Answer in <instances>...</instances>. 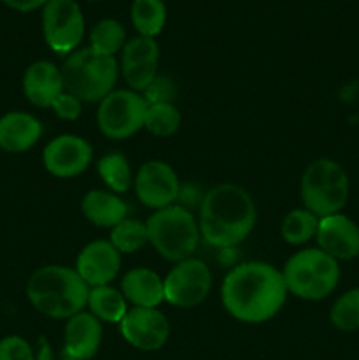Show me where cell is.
<instances>
[{"label": "cell", "mask_w": 359, "mask_h": 360, "mask_svg": "<svg viewBox=\"0 0 359 360\" xmlns=\"http://www.w3.org/2000/svg\"><path fill=\"white\" fill-rule=\"evenodd\" d=\"M287 299L284 276L266 262L236 266L222 283V302L239 322L260 323L273 319Z\"/></svg>", "instance_id": "6da1fadb"}, {"label": "cell", "mask_w": 359, "mask_h": 360, "mask_svg": "<svg viewBox=\"0 0 359 360\" xmlns=\"http://www.w3.org/2000/svg\"><path fill=\"white\" fill-rule=\"evenodd\" d=\"M257 211L252 197L234 183H222L204 193L199 207V231L210 245L231 248L248 238Z\"/></svg>", "instance_id": "7a4b0ae2"}, {"label": "cell", "mask_w": 359, "mask_h": 360, "mask_svg": "<svg viewBox=\"0 0 359 360\" xmlns=\"http://www.w3.org/2000/svg\"><path fill=\"white\" fill-rule=\"evenodd\" d=\"M90 287L76 269L44 266L35 271L27 283L28 301L49 319H65L83 311Z\"/></svg>", "instance_id": "3957f363"}, {"label": "cell", "mask_w": 359, "mask_h": 360, "mask_svg": "<svg viewBox=\"0 0 359 360\" xmlns=\"http://www.w3.org/2000/svg\"><path fill=\"white\" fill-rule=\"evenodd\" d=\"M65 91L81 102L102 101L115 88L118 77V63L115 56L102 55L92 48L73 51L62 69Z\"/></svg>", "instance_id": "277c9868"}, {"label": "cell", "mask_w": 359, "mask_h": 360, "mask_svg": "<svg viewBox=\"0 0 359 360\" xmlns=\"http://www.w3.org/2000/svg\"><path fill=\"white\" fill-rule=\"evenodd\" d=\"M148 243L165 260L182 262L190 259L201 239L199 224L192 211L182 206H168L151 213L146 220Z\"/></svg>", "instance_id": "5b68a950"}, {"label": "cell", "mask_w": 359, "mask_h": 360, "mask_svg": "<svg viewBox=\"0 0 359 360\" xmlns=\"http://www.w3.org/2000/svg\"><path fill=\"white\" fill-rule=\"evenodd\" d=\"M282 276L292 295L305 301H320L336 288L340 266L320 248H308L287 260Z\"/></svg>", "instance_id": "8992f818"}, {"label": "cell", "mask_w": 359, "mask_h": 360, "mask_svg": "<svg viewBox=\"0 0 359 360\" xmlns=\"http://www.w3.org/2000/svg\"><path fill=\"white\" fill-rule=\"evenodd\" d=\"M305 210L317 218L331 217L344 210L348 200V176L338 162L319 158L305 169L301 178Z\"/></svg>", "instance_id": "52a82bcc"}, {"label": "cell", "mask_w": 359, "mask_h": 360, "mask_svg": "<svg viewBox=\"0 0 359 360\" xmlns=\"http://www.w3.org/2000/svg\"><path fill=\"white\" fill-rule=\"evenodd\" d=\"M148 104L132 90H115L99 104L97 125L106 137L115 141L127 139L144 129Z\"/></svg>", "instance_id": "ba28073f"}, {"label": "cell", "mask_w": 359, "mask_h": 360, "mask_svg": "<svg viewBox=\"0 0 359 360\" xmlns=\"http://www.w3.org/2000/svg\"><path fill=\"white\" fill-rule=\"evenodd\" d=\"M42 32L56 53H73L84 34V18L74 0H48L42 7Z\"/></svg>", "instance_id": "9c48e42d"}, {"label": "cell", "mask_w": 359, "mask_h": 360, "mask_svg": "<svg viewBox=\"0 0 359 360\" xmlns=\"http://www.w3.org/2000/svg\"><path fill=\"white\" fill-rule=\"evenodd\" d=\"M211 273L199 259H185L176 264L164 280V301L176 308H194L208 297Z\"/></svg>", "instance_id": "30bf717a"}, {"label": "cell", "mask_w": 359, "mask_h": 360, "mask_svg": "<svg viewBox=\"0 0 359 360\" xmlns=\"http://www.w3.org/2000/svg\"><path fill=\"white\" fill-rule=\"evenodd\" d=\"M134 186L137 199L146 207L157 211L172 206L178 199L180 179L171 165L160 160H151L141 165L134 179Z\"/></svg>", "instance_id": "8fae6325"}, {"label": "cell", "mask_w": 359, "mask_h": 360, "mask_svg": "<svg viewBox=\"0 0 359 360\" xmlns=\"http://www.w3.org/2000/svg\"><path fill=\"white\" fill-rule=\"evenodd\" d=\"M120 333L137 350L155 352L168 341L169 322L157 308H132L120 322Z\"/></svg>", "instance_id": "7c38bea8"}, {"label": "cell", "mask_w": 359, "mask_h": 360, "mask_svg": "<svg viewBox=\"0 0 359 360\" xmlns=\"http://www.w3.org/2000/svg\"><path fill=\"white\" fill-rule=\"evenodd\" d=\"M92 155V146L83 137L58 136L44 148L42 162L49 174L56 178H73L87 171Z\"/></svg>", "instance_id": "4fadbf2b"}, {"label": "cell", "mask_w": 359, "mask_h": 360, "mask_svg": "<svg viewBox=\"0 0 359 360\" xmlns=\"http://www.w3.org/2000/svg\"><path fill=\"white\" fill-rule=\"evenodd\" d=\"M315 238L319 248L334 260H352L359 257V227L345 214L336 213L319 218Z\"/></svg>", "instance_id": "5bb4252c"}, {"label": "cell", "mask_w": 359, "mask_h": 360, "mask_svg": "<svg viewBox=\"0 0 359 360\" xmlns=\"http://www.w3.org/2000/svg\"><path fill=\"white\" fill-rule=\"evenodd\" d=\"M120 252L109 241H94L84 246L76 260V271L88 287L109 285L120 273Z\"/></svg>", "instance_id": "9a60e30c"}, {"label": "cell", "mask_w": 359, "mask_h": 360, "mask_svg": "<svg viewBox=\"0 0 359 360\" xmlns=\"http://www.w3.org/2000/svg\"><path fill=\"white\" fill-rule=\"evenodd\" d=\"M23 91L28 102L37 108H53L56 98L65 91L62 70L46 60L34 62L23 76Z\"/></svg>", "instance_id": "2e32d148"}, {"label": "cell", "mask_w": 359, "mask_h": 360, "mask_svg": "<svg viewBox=\"0 0 359 360\" xmlns=\"http://www.w3.org/2000/svg\"><path fill=\"white\" fill-rule=\"evenodd\" d=\"M101 320L95 319L92 313L80 311L67 320L63 355L74 360L92 359L101 347Z\"/></svg>", "instance_id": "e0dca14e"}, {"label": "cell", "mask_w": 359, "mask_h": 360, "mask_svg": "<svg viewBox=\"0 0 359 360\" xmlns=\"http://www.w3.org/2000/svg\"><path fill=\"white\" fill-rule=\"evenodd\" d=\"M42 134V125L28 112L13 111L0 118V148L7 153L30 150Z\"/></svg>", "instance_id": "ac0fdd59"}, {"label": "cell", "mask_w": 359, "mask_h": 360, "mask_svg": "<svg viewBox=\"0 0 359 360\" xmlns=\"http://www.w3.org/2000/svg\"><path fill=\"white\" fill-rule=\"evenodd\" d=\"M122 294L134 308H157L164 301V280L151 269L137 267L123 276Z\"/></svg>", "instance_id": "d6986e66"}, {"label": "cell", "mask_w": 359, "mask_h": 360, "mask_svg": "<svg viewBox=\"0 0 359 360\" xmlns=\"http://www.w3.org/2000/svg\"><path fill=\"white\" fill-rule=\"evenodd\" d=\"M81 213L97 227L113 229L127 218V204L106 190H92L81 200Z\"/></svg>", "instance_id": "ffe728a7"}, {"label": "cell", "mask_w": 359, "mask_h": 360, "mask_svg": "<svg viewBox=\"0 0 359 360\" xmlns=\"http://www.w3.org/2000/svg\"><path fill=\"white\" fill-rule=\"evenodd\" d=\"M87 306L90 308V313L97 320L109 323H120L123 316L127 315V299L123 297L122 292L109 285L102 287H92L88 294Z\"/></svg>", "instance_id": "44dd1931"}, {"label": "cell", "mask_w": 359, "mask_h": 360, "mask_svg": "<svg viewBox=\"0 0 359 360\" xmlns=\"http://www.w3.org/2000/svg\"><path fill=\"white\" fill-rule=\"evenodd\" d=\"M130 18L139 35L153 39L164 28L168 11L162 0H134Z\"/></svg>", "instance_id": "7402d4cb"}, {"label": "cell", "mask_w": 359, "mask_h": 360, "mask_svg": "<svg viewBox=\"0 0 359 360\" xmlns=\"http://www.w3.org/2000/svg\"><path fill=\"white\" fill-rule=\"evenodd\" d=\"M97 171L102 181L115 193H122L129 190L132 183L129 160L122 153H108L97 162Z\"/></svg>", "instance_id": "603a6c76"}, {"label": "cell", "mask_w": 359, "mask_h": 360, "mask_svg": "<svg viewBox=\"0 0 359 360\" xmlns=\"http://www.w3.org/2000/svg\"><path fill=\"white\" fill-rule=\"evenodd\" d=\"M319 218L308 210H294L282 221V238L289 245H303L315 238Z\"/></svg>", "instance_id": "cb8c5ba5"}, {"label": "cell", "mask_w": 359, "mask_h": 360, "mask_svg": "<svg viewBox=\"0 0 359 360\" xmlns=\"http://www.w3.org/2000/svg\"><path fill=\"white\" fill-rule=\"evenodd\" d=\"M125 44V30L116 20H102L92 28L90 48L102 55L115 56Z\"/></svg>", "instance_id": "d4e9b609"}, {"label": "cell", "mask_w": 359, "mask_h": 360, "mask_svg": "<svg viewBox=\"0 0 359 360\" xmlns=\"http://www.w3.org/2000/svg\"><path fill=\"white\" fill-rule=\"evenodd\" d=\"M109 243L122 253H134L139 248H143L148 243V231L146 224L132 218H125L118 225L111 229V238Z\"/></svg>", "instance_id": "484cf974"}, {"label": "cell", "mask_w": 359, "mask_h": 360, "mask_svg": "<svg viewBox=\"0 0 359 360\" xmlns=\"http://www.w3.org/2000/svg\"><path fill=\"white\" fill-rule=\"evenodd\" d=\"M182 115L172 104H150L144 115V129L157 137H169L180 129Z\"/></svg>", "instance_id": "4316f807"}, {"label": "cell", "mask_w": 359, "mask_h": 360, "mask_svg": "<svg viewBox=\"0 0 359 360\" xmlns=\"http://www.w3.org/2000/svg\"><path fill=\"white\" fill-rule=\"evenodd\" d=\"M329 319L338 330L344 333L359 330V288L345 292L334 301Z\"/></svg>", "instance_id": "83f0119b"}, {"label": "cell", "mask_w": 359, "mask_h": 360, "mask_svg": "<svg viewBox=\"0 0 359 360\" xmlns=\"http://www.w3.org/2000/svg\"><path fill=\"white\" fill-rule=\"evenodd\" d=\"M153 60L158 62V44L155 42V39L139 35L123 44L122 67L141 62H153Z\"/></svg>", "instance_id": "f1b7e54d"}, {"label": "cell", "mask_w": 359, "mask_h": 360, "mask_svg": "<svg viewBox=\"0 0 359 360\" xmlns=\"http://www.w3.org/2000/svg\"><path fill=\"white\" fill-rule=\"evenodd\" d=\"M157 65L158 62H141L134 63V65H125L122 67V74L125 83L129 84V88L132 91H144L151 83H153L157 74Z\"/></svg>", "instance_id": "f546056e"}, {"label": "cell", "mask_w": 359, "mask_h": 360, "mask_svg": "<svg viewBox=\"0 0 359 360\" xmlns=\"http://www.w3.org/2000/svg\"><path fill=\"white\" fill-rule=\"evenodd\" d=\"M143 98L146 104H172V98L176 95L175 83L165 76H157L153 83L143 91Z\"/></svg>", "instance_id": "4dcf8cb0"}, {"label": "cell", "mask_w": 359, "mask_h": 360, "mask_svg": "<svg viewBox=\"0 0 359 360\" xmlns=\"http://www.w3.org/2000/svg\"><path fill=\"white\" fill-rule=\"evenodd\" d=\"M0 360H35V355L23 338L7 336L0 340Z\"/></svg>", "instance_id": "1f68e13d"}, {"label": "cell", "mask_w": 359, "mask_h": 360, "mask_svg": "<svg viewBox=\"0 0 359 360\" xmlns=\"http://www.w3.org/2000/svg\"><path fill=\"white\" fill-rule=\"evenodd\" d=\"M81 104H83V102H81L80 98L74 97L69 91H63V94L56 98V102L53 104L51 109L55 111V115L58 116V118L76 120L80 118L81 115Z\"/></svg>", "instance_id": "d6a6232c"}, {"label": "cell", "mask_w": 359, "mask_h": 360, "mask_svg": "<svg viewBox=\"0 0 359 360\" xmlns=\"http://www.w3.org/2000/svg\"><path fill=\"white\" fill-rule=\"evenodd\" d=\"M204 199V193L201 192L199 186H194V185H180V192H178V199L180 200V206L185 207V210L190 211V207L194 206H199L203 204Z\"/></svg>", "instance_id": "836d02e7"}, {"label": "cell", "mask_w": 359, "mask_h": 360, "mask_svg": "<svg viewBox=\"0 0 359 360\" xmlns=\"http://www.w3.org/2000/svg\"><path fill=\"white\" fill-rule=\"evenodd\" d=\"M7 7L14 11H20V13H28V11H35L39 7H44V4L48 0H2Z\"/></svg>", "instance_id": "e575fe53"}, {"label": "cell", "mask_w": 359, "mask_h": 360, "mask_svg": "<svg viewBox=\"0 0 359 360\" xmlns=\"http://www.w3.org/2000/svg\"><path fill=\"white\" fill-rule=\"evenodd\" d=\"M35 360H53V352L44 338H41V341H39V350L37 355H35Z\"/></svg>", "instance_id": "d590c367"}, {"label": "cell", "mask_w": 359, "mask_h": 360, "mask_svg": "<svg viewBox=\"0 0 359 360\" xmlns=\"http://www.w3.org/2000/svg\"><path fill=\"white\" fill-rule=\"evenodd\" d=\"M63 360H74V359H67V357H65V359H63Z\"/></svg>", "instance_id": "8d00e7d4"}]
</instances>
